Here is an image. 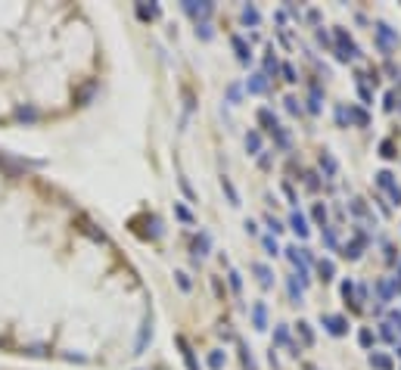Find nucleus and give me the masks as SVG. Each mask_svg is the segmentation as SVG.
I'll return each instance as SVG.
<instances>
[{
  "label": "nucleus",
  "mask_w": 401,
  "mask_h": 370,
  "mask_svg": "<svg viewBox=\"0 0 401 370\" xmlns=\"http://www.w3.org/2000/svg\"><path fill=\"white\" fill-rule=\"evenodd\" d=\"M258 119H262V124H265L267 131H274V128H277V119H274V115H270L267 109H262V112H258Z\"/></svg>",
  "instance_id": "1"
},
{
  "label": "nucleus",
  "mask_w": 401,
  "mask_h": 370,
  "mask_svg": "<svg viewBox=\"0 0 401 370\" xmlns=\"http://www.w3.org/2000/svg\"><path fill=\"white\" fill-rule=\"evenodd\" d=\"M292 227H296V234L299 237H305V234H308V227H305V218L296 212V215H292Z\"/></svg>",
  "instance_id": "2"
},
{
  "label": "nucleus",
  "mask_w": 401,
  "mask_h": 370,
  "mask_svg": "<svg viewBox=\"0 0 401 370\" xmlns=\"http://www.w3.org/2000/svg\"><path fill=\"white\" fill-rule=\"evenodd\" d=\"M327 323H330V330H333L336 336H339V333H345V320H342V317H327Z\"/></svg>",
  "instance_id": "3"
},
{
  "label": "nucleus",
  "mask_w": 401,
  "mask_h": 370,
  "mask_svg": "<svg viewBox=\"0 0 401 370\" xmlns=\"http://www.w3.org/2000/svg\"><path fill=\"white\" fill-rule=\"evenodd\" d=\"M370 364H376L380 370H389V367H392V361H389V358H383V355H373V358H370Z\"/></svg>",
  "instance_id": "4"
},
{
  "label": "nucleus",
  "mask_w": 401,
  "mask_h": 370,
  "mask_svg": "<svg viewBox=\"0 0 401 370\" xmlns=\"http://www.w3.org/2000/svg\"><path fill=\"white\" fill-rule=\"evenodd\" d=\"M233 47H237V53H240V60H249V47L240 41V38H233Z\"/></svg>",
  "instance_id": "5"
},
{
  "label": "nucleus",
  "mask_w": 401,
  "mask_h": 370,
  "mask_svg": "<svg viewBox=\"0 0 401 370\" xmlns=\"http://www.w3.org/2000/svg\"><path fill=\"white\" fill-rule=\"evenodd\" d=\"M249 90H265V75H255L249 81Z\"/></svg>",
  "instance_id": "6"
},
{
  "label": "nucleus",
  "mask_w": 401,
  "mask_h": 370,
  "mask_svg": "<svg viewBox=\"0 0 401 370\" xmlns=\"http://www.w3.org/2000/svg\"><path fill=\"white\" fill-rule=\"evenodd\" d=\"M255 271H258V277H262V283L267 286V283H270V271L265 268V264H258V268H255Z\"/></svg>",
  "instance_id": "7"
},
{
  "label": "nucleus",
  "mask_w": 401,
  "mask_h": 370,
  "mask_svg": "<svg viewBox=\"0 0 401 370\" xmlns=\"http://www.w3.org/2000/svg\"><path fill=\"white\" fill-rule=\"evenodd\" d=\"M255 323H258V327H265V308L262 305H255Z\"/></svg>",
  "instance_id": "8"
},
{
  "label": "nucleus",
  "mask_w": 401,
  "mask_h": 370,
  "mask_svg": "<svg viewBox=\"0 0 401 370\" xmlns=\"http://www.w3.org/2000/svg\"><path fill=\"white\" fill-rule=\"evenodd\" d=\"M258 143H262V140H258V134H249V137H246V146H249V149H258Z\"/></svg>",
  "instance_id": "9"
},
{
  "label": "nucleus",
  "mask_w": 401,
  "mask_h": 370,
  "mask_svg": "<svg viewBox=\"0 0 401 370\" xmlns=\"http://www.w3.org/2000/svg\"><path fill=\"white\" fill-rule=\"evenodd\" d=\"M221 361H224V358H221V352H215V355H211V358H208V364H211V367H215V370L221 367Z\"/></svg>",
  "instance_id": "10"
},
{
  "label": "nucleus",
  "mask_w": 401,
  "mask_h": 370,
  "mask_svg": "<svg viewBox=\"0 0 401 370\" xmlns=\"http://www.w3.org/2000/svg\"><path fill=\"white\" fill-rule=\"evenodd\" d=\"M299 330H302V339H305V342H311V330H308V323H299Z\"/></svg>",
  "instance_id": "11"
},
{
  "label": "nucleus",
  "mask_w": 401,
  "mask_h": 370,
  "mask_svg": "<svg viewBox=\"0 0 401 370\" xmlns=\"http://www.w3.org/2000/svg\"><path fill=\"white\" fill-rule=\"evenodd\" d=\"M321 274L330 277V274H333V264H330V261H321ZM327 277H324V280H327Z\"/></svg>",
  "instance_id": "12"
},
{
  "label": "nucleus",
  "mask_w": 401,
  "mask_h": 370,
  "mask_svg": "<svg viewBox=\"0 0 401 370\" xmlns=\"http://www.w3.org/2000/svg\"><path fill=\"white\" fill-rule=\"evenodd\" d=\"M283 75H286V81H296V72H292V65L283 68Z\"/></svg>",
  "instance_id": "13"
},
{
  "label": "nucleus",
  "mask_w": 401,
  "mask_h": 370,
  "mask_svg": "<svg viewBox=\"0 0 401 370\" xmlns=\"http://www.w3.org/2000/svg\"><path fill=\"white\" fill-rule=\"evenodd\" d=\"M246 22H258V13H255V9H246Z\"/></svg>",
  "instance_id": "14"
}]
</instances>
